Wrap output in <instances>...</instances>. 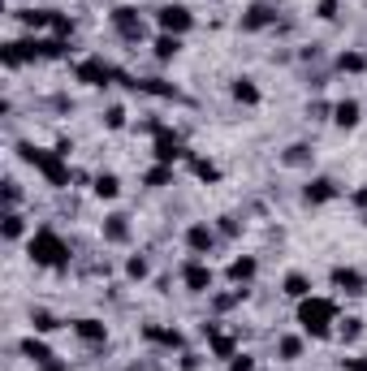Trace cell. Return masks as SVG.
<instances>
[{"label": "cell", "mask_w": 367, "mask_h": 371, "mask_svg": "<svg viewBox=\"0 0 367 371\" xmlns=\"http://www.w3.org/2000/svg\"><path fill=\"white\" fill-rule=\"evenodd\" d=\"M30 259H35L39 268H61L65 259H70V246L61 242V233L52 225H39L35 233H30Z\"/></svg>", "instance_id": "cell-1"}, {"label": "cell", "mask_w": 367, "mask_h": 371, "mask_svg": "<svg viewBox=\"0 0 367 371\" xmlns=\"http://www.w3.org/2000/svg\"><path fill=\"white\" fill-rule=\"evenodd\" d=\"M18 151H22V160H26V164H35L39 173L48 177V186H65V182H70V168L61 164L65 156H70V151H65V147L48 151V147H30V143H22Z\"/></svg>", "instance_id": "cell-2"}, {"label": "cell", "mask_w": 367, "mask_h": 371, "mask_svg": "<svg viewBox=\"0 0 367 371\" xmlns=\"http://www.w3.org/2000/svg\"><path fill=\"white\" fill-rule=\"evenodd\" d=\"M298 324H303V332H311V337H328L332 332V302L316 298V294L298 298Z\"/></svg>", "instance_id": "cell-3"}, {"label": "cell", "mask_w": 367, "mask_h": 371, "mask_svg": "<svg viewBox=\"0 0 367 371\" xmlns=\"http://www.w3.org/2000/svg\"><path fill=\"white\" fill-rule=\"evenodd\" d=\"M74 78H78L82 87H108V82L117 78V70H113L104 56H87V61L74 65Z\"/></svg>", "instance_id": "cell-4"}, {"label": "cell", "mask_w": 367, "mask_h": 371, "mask_svg": "<svg viewBox=\"0 0 367 371\" xmlns=\"http://www.w3.org/2000/svg\"><path fill=\"white\" fill-rule=\"evenodd\" d=\"M156 26L164 30V35H178V39H182L186 30L194 26V18H190V9H186V5H164V9L156 13Z\"/></svg>", "instance_id": "cell-5"}, {"label": "cell", "mask_w": 367, "mask_h": 371, "mask_svg": "<svg viewBox=\"0 0 367 371\" xmlns=\"http://www.w3.org/2000/svg\"><path fill=\"white\" fill-rule=\"evenodd\" d=\"M182 277H186V289H190V294H208V289H212V268L199 259V255L182 268Z\"/></svg>", "instance_id": "cell-6"}, {"label": "cell", "mask_w": 367, "mask_h": 371, "mask_svg": "<svg viewBox=\"0 0 367 371\" xmlns=\"http://www.w3.org/2000/svg\"><path fill=\"white\" fill-rule=\"evenodd\" d=\"M212 242H216L212 225H204V220H199V225H190V229H186V246H190V255H199V259H204V255L212 251Z\"/></svg>", "instance_id": "cell-7"}, {"label": "cell", "mask_w": 367, "mask_h": 371, "mask_svg": "<svg viewBox=\"0 0 367 371\" xmlns=\"http://www.w3.org/2000/svg\"><path fill=\"white\" fill-rule=\"evenodd\" d=\"M113 26L121 30L125 39H139V35H143V18H139L135 9H125V5H121V9H113Z\"/></svg>", "instance_id": "cell-8"}, {"label": "cell", "mask_w": 367, "mask_h": 371, "mask_svg": "<svg viewBox=\"0 0 367 371\" xmlns=\"http://www.w3.org/2000/svg\"><path fill=\"white\" fill-rule=\"evenodd\" d=\"M74 332L82 337L87 346H104V341H108V328L99 324V320H74Z\"/></svg>", "instance_id": "cell-9"}, {"label": "cell", "mask_w": 367, "mask_h": 371, "mask_svg": "<svg viewBox=\"0 0 367 371\" xmlns=\"http://www.w3.org/2000/svg\"><path fill=\"white\" fill-rule=\"evenodd\" d=\"M255 272H259V263H255L251 255H242V259H233V263H229V281H233V285L255 281Z\"/></svg>", "instance_id": "cell-10"}, {"label": "cell", "mask_w": 367, "mask_h": 371, "mask_svg": "<svg viewBox=\"0 0 367 371\" xmlns=\"http://www.w3.org/2000/svg\"><path fill=\"white\" fill-rule=\"evenodd\" d=\"M178 156H182V143L173 139V134H164V130H160V139H156V160L173 168V160H178Z\"/></svg>", "instance_id": "cell-11"}, {"label": "cell", "mask_w": 367, "mask_h": 371, "mask_svg": "<svg viewBox=\"0 0 367 371\" xmlns=\"http://www.w3.org/2000/svg\"><path fill=\"white\" fill-rule=\"evenodd\" d=\"M307 203H328V199H337V182H328V177H316L307 190Z\"/></svg>", "instance_id": "cell-12"}, {"label": "cell", "mask_w": 367, "mask_h": 371, "mask_svg": "<svg viewBox=\"0 0 367 371\" xmlns=\"http://www.w3.org/2000/svg\"><path fill=\"white\" fill-rule=\"evenodd\" d=\"M332 121H337L342 130H354L359 125V99H342V104L332 108Z\"/></svg>", "instance_id": "cell-13"}, {"label": "cell", "mask_w": 367, "mask_h": 371, "mask_svg": "<svg viewBox=\"0 0 367 371\" xmlns=\"http://www.w3.org/2000/svg\"><path fill=\"white\" fill-rule=\"evenodd\" d=\"M22 354H26L30 363H39V367H48V363L56 358V354H52V350H48L44 341H35V337H26V341H22Z\"/></svg>", "instance_id": "cell-14"}, {"label": "cell", "mask_w": 367, "mask_h": 371, "mask_svg": "<svg viewBox=\"0 0 367 371\" xmlns=\"http://www.w3.org/2000/svg\"><path fill=\"white\" fill-rule=\"evenodd\" d=\"M229 95L238 99V104H259V87H255L251 78H238V82L229 87Z\"/></svg>", "instance_id": "cell-15"}, {"label": "cell", "mask_w": 367, "mask_h": 371, "mask_svg": "<svg viewBox=\"0 0 367 371\" xmlns=\"http://www.w3.org/2000/svg\"><path fill=\"white\" fill-rule=\"evenodd\" d=\"M18 18H22L30 30H44V26H52V22H56V13H52V9H22Z\"/></svg>", "instance_id": "cell-16"}, {"label": "cell", "mask_w": 367, "mask_h": 371, "mask_svg": "<svg viewBox=\"0 0 367 371\" xmlns=\"http://www.w3.org/2000/svg\"><path fill=\"white\" fill-rule=\"evenodd\" d=\"M268 22H273V9H268V5H251L247 18H242L247 30H259V26H268Z\"/></svg>", "instance_id": "cell-17"}, {"label": "cell", "mask_w": 367, "mask_h": 371, "mask_svg": "<svg viewBox=\"0 0 367 371\" xmlns=\"http://www.w3.org/2000/svg\"><path fill=\"white\" fill-rule=\"evenodd\" d=\"M332 285H342V289L359 294V289H363V277L354 272V268H337V272H332Z\"/></svg>", "instance_id": "cell-18"}, {"label": "cell", "mask_w": 367, "mask_h": 371, "mask_svg": "<svg viewBox=\"0 0 367 371\" xmlns=\"http://www.w3.org/2000/svg\"><path fill=\"white\" fill-rule=\"evenodd\" d=\"M178 52H182V39H178V35H160V39H156V56H160V61H173Z\"/></svg>", "instance_id": "cell-19"}, {"label": "cell", "mask_w": 367, "mask_h": 371, "mask_svg": "<svg viewBox=\"0 0 367 371\" xmlns=\"http://www.w3.org/2000/svg\"><path fill=\"white\" fill-rule=\"evenodd\" d=\"M95 194H99V199H117V194H121V182H117L113 173H99V177H95Z\"/></svg>", "instance_id": "cell-20"}, {"label": "cell", "mask_w": 367, "mask_h": 371, "mask_svg": "<svg viewBox=\"0 0 367 371\" xmlns=\"http://www.w3.org/2000/svg\"><path fill=\"white\" fill-rule=\"evenodd\" d=\"M285 294H290V298H307V294H311V281H307L303 272H290V277H285Z\"/></svg>", "instance_id": "cell-21"}, {"label": "cell", "mask_w": 367, "mask_h": 371, "mask_svg": "<svg viewBox=\"0 0 367 371\" xmlns=\"http://www.w3.org/2000/svg\"><path fill=\"white\" fill-rule=\"evenodd\" d=\"M147 332V341H160V346H182V332H164V328H143Z\"/></svg>", "instance_id": "cell-22"}, {"label": "cell", "mask_w": 367, "mask_h": 371, "mask_svg": "<svg viewBox=\"0 0 367 371\" xmlns=\"http://www.w3.org/2000/svg\"><path fill=\"white\" fill-rule=\"evenodd\" d=\"M125 233H130V229H125V216H108L104 238H108V242H125Z\"/></svg>", "instance_id": "cell-23"}, {"label": "cell", "mask_w": 367, "mask_h": 371, "mask_svg": "<svg viewBox=\"0 0 367 371\" xmlns=\"http://www.w3.org/2000/svg\"><path fill=\"white\" fill-rule=\"evenodd\" d=\"M363 65H367V61H363L359 52H342V56H337V70H346V74H359Z\"/></svg>", "instance_id": "cell-24"}, {"label": "cell", "mask_w": 367, "mask_h": 371, "mask_svg": "<svg viewBox=\"0 0 367 371\" xmlns=\"http://www.w3.org/2000/svg\"><path fill=\"white\" fill-rule=\"evenodd\" d=\"M125 272L135 277V281H143V277L151 272V268H147V259H143V255H130V259H125Z\"/></svg>", "instance_id": "cell-25"}, {"label": "cell", "mask_w": 367, "mask_h": 371, "mask_svg": "<svg viewBox=\"0 0 367 371\" xmlns=\"http://www.w3.org/2000/svg\"><path fill=\"white\" fill-rule=\"evenodd\" d=\"M164 182H173V168L169 164H156L151 173H147V186H164Z\"/></svg>", "instance_id": "cell-26"}, {"label": "cell", "mask_w": 367, "mask_h": 371, "mask_svg": "<svg viewBox=\"0 0 367 371\" xmlns=\"http://www.w3.org/2000/svg\"><path fill=\"white\" fill-rule=\"evenodd\" d=\"M30 324H35L39 332H52V328H56V320H52L48 311H30Z\"/></svg>", "instance_id": "cell-27"}, {"label": "cell", "mask_w": 367, "mask_h": 371, "mask_svg": "<svg viewBox=\"0 0 367 371\" xmlns=\"http://www.w3.org/2000/svg\"><path fill=\"white\" fill-rule=\"evenodd\" d=\"M194 173H199V177H208V182H216V177H220V168L208 164V160H194Z\"/></svg>", "instance_id": "cell-28"}, {"label": "cell", "mask_w": 367, "mask_h": 371, "mask_svg": "<svg viewBox=\"0 0 367 371\" xmlns=\"http://www.w3.org/2000/svg\"><path fill=\"white\" fill-rule=\"evenodd\" d=\"M281 354H285V358H298V354H303V341H298V337H285V341H281Z\"/></svg>", "instance_id": "cell-29"}, {"label": "cell", "mask_w": 367, "mask_h": 371, "mask_svg": "<svg viewBox=\"0 0 367 371\" xmlns=\"http://www.w3.org/2000/svg\"><path fill=\"white\" fill-rule=\"evenodd\" d=\"M18 233H22V216L9 212V216H5V238H18Z\"/></svg>", "instance_id": "cell-30"}, {"label": "cell", "mask_w": 367, "mask_h": 371, "mask_svg": "<svg viewBox=\"0 0 367 371\" xmlns=\"http://www.w3.org/2000/svg\"><path fill=\"white\" fill-rule=\"evenodd\" d=\"M229 371H255V363H251L247 354H233V358H229Z\"/></svg>", "instance_id": "cell-31"}, {"label": "cell", "mask_w": 367, "mask_h": 371, "mask_svg": "<svg viewBox=\"0 0 367 371\" xmlns=\"http://www.w3.org/2000/svg\"><path fill=\"white\" fill-rule=\"evenodd\" d=\"M316 18H324V22L337 18V0H320V13H316Z\"/></svg>", "instance_id": "cell-32"}, {"label": "cell", "mask_w": 367, "mask_h": 371, "mask_svg": "<svg viewBox=\"0 0 367 371\" xmlns=\"http://www.w3.org/2000/svg\"><path fill=\"white\" fill-rule=\"evenodd\" d=\"M125 125V113L121 108H108V130H121Z\"/></svg>", "instance_id": "cell-33"}, {"label": "cell", "mask_w": 367, "mask_h": 371, "mask_svg": "<svg viewBox=\"0 0 367 371\" xmlns=\"http://www.w3.org/2000/svg\"><path fill=\"white\" fill-rule=\"evenodd\" d=\"M346 371H367V358H342Z\"/></svg>", "instance_id": "cell-34"}, {"label": "cell", "mask_w": 367, "mask_h": 371, "mask_svg": "<svg viewBox=\"0 0 367 371\" xmlns=\"http://www.w3.org/2000/svg\"><path fill=\"white\" fill-rule=\"evenodd\" d=\"M354 203H359V208H367V186H363V190H354Z\"/></svg>", "instance_id": "cell-35"}, {"label": "cell", "mask_w": 367, "mask_h": 371, "mask_svg": "<svg viewBox=\"0 0 367 371\" xmlns=\"http://www.w3.org/2000/svg\"><path fill=\"white\" fill-rule=\"evenodd\" d=\"M125 371H143V367H125Z\"/></svg>", "instance_id": "cell-36"}]
</instances>
